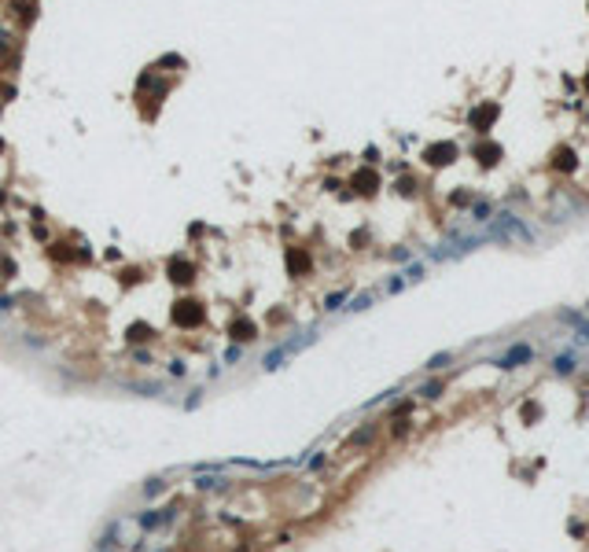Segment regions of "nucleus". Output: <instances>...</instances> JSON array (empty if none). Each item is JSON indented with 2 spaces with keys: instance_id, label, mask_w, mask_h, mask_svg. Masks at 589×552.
<instances>
[{
  "instance_id": "9d476101",
  "label": "nucleus",
  "mask_w": 589,
  "mask_h": 552,
  "mask_svg": "<svg viewBox=\"0 0 589 552\" xmlns=\"http://www.w3.org/2000/svg\"><path fill=\"white\" fill-rule=\"evenodd\" d=\"M438 394H442V383H438V379H435V383H427V387H424V398H438Z\"/></svg>"
},
{
  "instance_id": "7ed1b4c3",
  "label": "nucleus",
  "mask_w": 589,
  "mask_h": 552,
  "mask_svg": "<svg viewBox=\"0 0 589 552\" xmlns=\"http://www.w3.org/2000/svg\"><path fill=\"white\" fill-rule=\"evenodd\" d=\"M372 298H376V294H372V291H365V294H358V298L350 302V309H368V306H372Z\"/></svg>"
},
{
  "instance_id": "f03ea898",
  "label": "nucleus",
  "mask_w": 589,
  "mask_h": 552,
  "mask_svg": "<svg viewBox=\"0 0 589 552\" xmlns=\"http://www.w3.org/2000/svg\"><path fill=\"white\" fill-rule=\"evenodd\" d=\"M530 357H534V350L530 346H523V343H516L512 350H508V354L505 357H501V368H519V364H523V361H530Z\"/></svg>"
},
{
  "instance_id": "20e7f679",
  "label": "nucleus",
  "mask_w": 589,
  "mask_h": 552,
  "mask_svg": "<svg viewBox=\"0 0 589 552\" xmlns=\"http://www.w3.org/2000/svg\"><path fill=\"white\" fill-rule=\"evenodd\" d=\"M571 368H575V357H571V354H560V357H556V372H571Z\"/></svg>"
},
{
  "instance_id": "1a4fd4ad",
  "label": "nucleus",
  "mask_w": 589,
  "mask_h": 552,
  "mask_svg": "<svg viewBox=\"0 0 589 552\" xmlns=\"http://www.w3.org/2000/svg\"><path fill=\"white\" fill-rule=\"evenodd\" d=\"M405 284H409V280H405V276H394V280H391V284H387V291H391V294H398V291H401V287H405Z\"/></svg>"
},
{
  "instance_id": "f257e3e1",
  "label": "nucleus",
  "mask_w": 589,
  "mask_h": 552,
  "mask_svg": "<svg viewBox=\"0 0 589 552\" xmlns=\"http://www.w3.org/2000/svg\"><path fill=\"white\" fill-rule=\"evenodd\" d=\"M493 239H519V243H530V232L523 228V221L512 214H497L493 217V228H490Z\"/></svg>"
},
{
  "instance_id": "0eeeda50",
  "label": "nucleus",
  "mask_w": 589,
  "mask_h": 552,
  "mask_svg": "<svg viewBox=\"0 0 589 552\" xmlns=\"http://www.w3.org/2000/svg\"><path fill=\"white\" fill-rule=\"evenodd\" d=\"M471 214H475V221H490V203H475Z\"/></svg>"
},
{
  "instance_id": "423d86ee",
  "label": "nucleus",
  "mask_w": 589,
  "mask_h": 552,
  "mask_svg": "<svg viewBox=\"0 0 589 552\" xmlns=\"http://www.w3.org/2000/svg\"><path fill=\"white\" fill-rule=\"evenodd\" d=\"M442 364H453V354H435L427 361V368H442Z\"/></svg>"
},
{
  "instance_id": "39448f33",
  "label": "nucleus",
  "mask_w": 589,
  "mask_h": 552,
  "mask_svg": "<svg viewBox=\"0 0 589 552\" xmlns=\"http://www.w3.org/2000/svg\"><path fill=\"white\" fill-rule=\"evenodd\" d=\"M401 276H405L409 284H413V280H420V276H424V265H420V261H413V265H409V269H405Z\"/></svg>"
},
{
  "instance_id": "6e6552de",
  "label": "nucleus",
  "mask_w": 589,
  "mask_h": 552,
  "mask_svg": "<svg viewBox=\"0 0 589 552\" xmlns=\"http://www.w3.org/2000/svg\"><path fill=\"white\" fill-rule=\"evenodd\" d=\"M346 298V291H335V294H328V298H324V309H339V302H343Z\"/></svg>"
}]
</instances>
